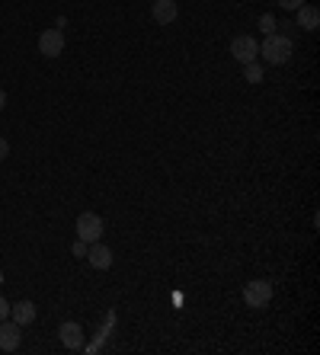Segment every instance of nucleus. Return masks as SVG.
<instances>
[{"instance_id":"f257e3e1","label":"nucleus","mask_w":320,"mask_h":355,"mask_svg":"<svg viewBox=\"0 0 320 355\" xmlns=\"http://www.w3.org/2000/svg\"><path fill=\"white\" fill-rule=\"evenodd\" d=\"M292 51H295V42L282 33H272L260 42V55L266 58V64H285L292 58Z\"/></svg>"},{"instance_id":"f03ea898","label":"nucleus","mask_w":320,"mask_h":355,"mask_svg":"<svg viewBox=\"0 0 320 355\" xmlns=\"http://www.w3.org/2000/svg\"><path fill=\"white\" fill-rule=\"evenodd\" d=\"M74 231H77V240H83V243H96V240L103 237V218H99L96 211H83V215L77 218Z\"/></svg>"},{"instance_id":"7ed1b4c3","label":"nucleus","mask_w":320,"mask_h":355,"mask_svg":"<svg viewBox=\"0 0 320 355\" xmlns=\"http://www.w3.org/2000/svg\"><path fill=\"white\" fill-rule=\"evenodd\" d=\"M230 58L240 61V64H250V61L260 58V42L253 35H237L230 42Z\"/></svg>"},{"instance_id":"20e7f679","label":"nucleus","mask_w":320,"mask_h":355,"mask_svg":"<svg viewBox=\"0 0 320 355\" xmlns=\"http://www.w3.org/2000/svg\"><path fill=\"white\" fill-rule=\"evenodd\" d=\"M244 301H246V307H256V311H263V307L272 301V285H269L266 279L250 282V285L244 288Z\"/></svg>"},{"instance_id":"39448f33","label":"nucleus","mask_w":320,"mask_h":355,"mask_svg":"<svg viewBox=\"0 0 320 355\" xmlns=\"http://www.w3.org/2000/svg\"><path fill=\"white\" fill-rule=\"evenodd\" d=\"M39 51L45 58H58L61 51H65V33L61 29H45L39 35Z\"/></svg>"},{"instance_id":"423d86ee","label":"nucleus","mask_w":320,"mask_h":355,"mask_svg":"<svg viewBox=\"0 0 320 355\" xmlns=\"http://www.w3.org/2000/svg\"><path fill=\"white\" fill-rule=\"evenodd\" d=\"M151 17H154L157 26H173L176 17H180V7H176V0H154Z\"/></svg>"},{"instance_id":"0eeeda50","label":"nucleus","mask_w":320,"mask_h":355,"mask_svg":"<svg viewBox=\"0 0 320 355\" xmlns=\"http://www.w3.org/2000/svg\"><path fill=\"white\" fill-rule=\"evenodd\" d=\"M19 343H23L19 323H13V320H0V349H3V352H17Z\"/></svg>"},{"instance_id":"6e6552de","label":"nucleus","mask_w":320,"mask_h":355,"mask_svg":"<svg viewBox=\"0 0 320 355\" xmlns=\"http://www.w3.org/2000/svg\"><path fill=\"white\" fill-rule=\"evenodd\" d=\"M87 263L93 266V269H109V266H112V250L109 247H103V243H90V247H87Z\"/></svg>"},{"instance_id":"1a4fd4ad","label":"nucleus","mask_w":320,"mask_h":355,"mask_svg":"<svg viewBox=\"0 0 320 355\" xmlns=\"http://www.w3.org/2000/svg\"><path fill=\"white\" fill-rule=\"evenodd\" d=\"M58 336H61L65 349H83V330H81V323H61V327H58Z\"/></svg>"},{"instance_id":"9d476101","label":"nucleus","mask_w":320,"mask_h":355,"mask_svg":"<svg viewBox=\"0 0 320 355\" xmlns=\"http://www.w3.org/2000/svg\"><path fill=\"white\" fill-rule=\"evenodd\" d=\"M35 304L33 301H19V304H10V317H13V323H19V327H29V323L35 320Z\"/></svg>"},{"instance_id":"9b49d317","label":"nucleus","mask_w":320,"mask_h":355,"mask_svg":"<svg viewBox=\"0 0 320 355\" xmlns=\"http://www.w3.org/2000/svg\"><path fill=\"white\" fill-rule=\"evenodd\" d=\"M295 13H298V26H301V29H308V33H314V29L320 26V10L314 7V3H301Z\"/></svg>"},{"instance_id":"f8f14e48","label":"nucleus","mask_w":320,"mask_h":355,"mask_svg":"<svg viewBox=\"0 0 320 355\" xmlns=\"http://www.w3.org/2000/svg\"><path fill=\"white\" fill-rule=\"evenodd\" d=\"M244 77H246V83H260L263 80V67L256 64V61H250V64H244Z\"/></svg>"},{"instance_id":"ddd939ff","label":"nucleus","mask_w":320,"mask_h":355,"mask_svg":"<svg viewBox=\"0 0 320 355\" xmlns=\"http://www.w3.org/2000/svg\"><path fill=\"white\" fill-rule=\"evenodd\" d=\"M276 26H279V23H276V17H269V13H266V17H260V29H263L266 35L276 33Z\"/></svg>"},{"instance_id":"4468645a","label":"nucleus","mask_w":320,"mask_h":355,"mask_svg":"<svg viewBox=\"0 0 320 355\" xmlns=\"http://www.w3.org/2000/svg\"><path fill=\"white\" fill-rule=\"evenodd\" d=\"M87 247H90V243H83V240H77L71 253H74V257H87Z\"/></svg>"},{"instance_id":"2eb2a0df","label":"nucleus","mask_w":320,"mask_h":355,"mask_svg":"<svg viewBox=\"0 0 320 355\" xmlns=\"http://www.w3.org/2000/svg\"><path fill=\"white\" fill-rule=\"evenodd\" d=\"M301 3H304V0H279V7H282V10H298Z\"/></svg>"},{"instance_id":"dca6fc26","label":"nucleus","mask_w":320,"mask_h":355,"mask_svg":"<svg viewBox=\"0 0 320 355\" xmlns=\"http://www.w3.org/2000/svg\"><path fill=\"white\" fill-rule=\"evenodd\" d=\"M7 317H10V304L0 297V320H7Z\"/></svg>"},{"instance_id":"f3484780","label":"nucleus","mask_w":320,"mask_h":355,"mask_svg":"<svg viewBox=\"0 0 320 355\" xmlns=\"http://www.w3.org/2000/svg\"><path fill=\"white\" fill-rule=\"evenodd\" d=\"M7 154H10V144L0 138V160H7Z\"/></svg>"},{"instance_id":"a211bd4d","label":"nucleus","mask_w":320,"mask_h":355,"mask_svg":"<svg viewBox=\"0 0 320 355\" xmlns=\"http://www.w3.org/2000/svg\"><path fill=\"white\" fill-rule=\"evenodd\" d=\"M3 106H7V93L0 90V109H3Z\"/></svg>"}]
</instances>
